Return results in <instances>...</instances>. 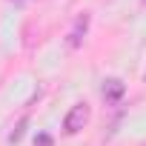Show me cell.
Instances as JSON below:
<instances>
[{"label":"cell","mask_w":146,"mask_h":146,"mask_svg":"<svg viewBox=\"0 0 146 146\" xmlns=\"http://www.w3.org/2000/svg\"><path fill=\"white\" fill-rule=\"evenodd\" d=\"M86 29H89V15H80V17L75 20V29L69 32V46H72V49H78V46L83 43V35H86Z\"/></svg>","instance_id":"obj_2"},{"label":"cell","mask_w":146,"mask_h":146,"mask_svg":"<svg viewBox=\"0 0 146 146\" xmlns=\"http://www.w3.org/2000/svg\"><path fill=\"white\" fill-rule=\"evenodd\" d=\"M89 117H92V109H89V103H75V106H72V112L66 115V120H63V132H66V135H75V132H80V129L89 123Z\"/></svg>","instance_id":"obj_1"},{"label":"cell","mask_w":146,"mask_h":146,"mask_svg":"<svg viewBox=\"0 0 146 146\" xmlns=\"http://www.w3.org/2000/svg\"><path fill=\"white\" fill-rule=\"evenodd\" d=\"M123 92H126V86H123V80H117V78H112V80L103 83V98H106V100H117Z\"/></svg>","instance_id":"obj_3"},{"label":"cell","mask_w":146,"mask_h":146,"mask_svg":"<svg viewBox=\"0 0 146 146\" xmlns=\"http://www.w3.org/2000/svg\"><path fill=\"white\" fill-rule=\"evenodd\" d=\"M35 143H37V146H49V143H52V137H49V135H40Z\"/></svg>","instance_id":"obj_4"}]
</instances>
